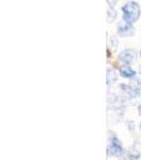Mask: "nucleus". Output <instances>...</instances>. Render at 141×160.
Segmentation results:
<instances>
[{
	"label": "nucleus",
	"mask_w": 141,
	"mask_h": 160,
	"mask_svg": "<svg viewBox=\"0 0 141 160\" xmlns=\"http://www.w3.org/2000/svg\"><path fill=\"white\" fill-rule=\"evenodd\" d=\"M138 112H139V114L141 115V104L139 105V107H138Z\"/></svg>",
	"instance_id": "obj_8"
},
{
	"label": "nucleus",
	"mask_w": 141,
	"mask_h": 160,
	"mask_svg": "<svg viewBox=\"0 0 141 160\" xmlns=\"http://www.w3.org/2000/svg\"><path fill=\"white\" fill-rule=\"evenodd\" d=\"M119 59L124 64H130L137 59V51L136 49H132V48L125 49L119 55Z\"/></svg>",
	"instance_id": "obj_3"
},
{
	"label": "nucleus",
	"mask_w": 141,
	"mask_h": 160,
	"mask_svg": "<svg viewBox=\"0 0 141 160\" xmlns=\"http://www.w3.org/2000/svg\"><path fill=\"white\" fill-rule=\"evenodd\" d=\"M109 152H111V154L112 155V156H116V157L121 156V155L123 154V152H124V149H123V146H122L121 142H120V140L117 138L116 136H114L111 139Z\"/></svg>",
	"instance_id": "obj_2"
},
{
	"label": "nucleus",
	"mask_w": 141,
	"mask_h": 160,
	"mask_svg": "<svg viewBox=\"0 0 141 160\" xmlns=\"http://www.w3.org/2000/svg\"><path fill=\"white\" fill-rule=\"evenodd\" d=\"M140 57H141V51H140Z\"/></svg>",
	"instance_id": "obj_11"
},
{
	"label": "nucleus",
	"mask_w": 141,
	"mask_h": 160,
	"mask_svg": "<svg viewBox=\"0 0 141 160\" xmlns=\"http://www.w3.org/2000/svg\"><path fill=\"white\" fill-rule=\"evenodd\" d=\"M120 75L124 78H132L136 75V72L134 69H132L129 65H123L120 68Z\"/></svg>",
	"instance_id": "obj_5"
},
{
	"label": "nucleus",
	"mask_w": 141,
	"mask_h": 160,
	"mask_svg": "<svg viewBox=\"0 0 141 160\" xmlns=\"http://www.w3.org/2000/svg\"><path fill=\"white\" fill-rule=\"evenodd\" d=\"M112 80H116V76L112 69H107V83L109 82H114Z\"/></svg>",
	"instance_id": "obj_6"
},
{
	"label": "nucleus",
	"mask_w": 141,
	"mask_h": 160,
	"mask_svg": "<svg viewBox=\"0 0 141 160\" xmlns=\"http://www.w3.org/2000/svg\"><path fill=\"white\" fill-rule=\"evenodd\" d=\"M138 157H139V153H138V152H133V153L130 154V158L133 160L138 159Z\"/></svg>",
	"instance_id": "obj_7"
},
{
	"label": "nucleus",
	"mask_w": 141,
	"mask_h": 160,
	"mask_svg": "<svg viewBox=\"0 0 141 160\" xmlns=\"http://www.w3.org/2000/svg\"><path fill=\"white\" fill-rule=\"evenodd\" d=\"M123 20L127 24L132 25L136 20H138L140 16V7L137 2L130 1L122 7Z\"/></svg>",
	"instance_id": "obj_1"
},
{
	"label": "nucleus",
	"mask_w": 141,
	"mask_h": 160,
	"mask_svg": "<svg viewBox=\"0 0 141 160\" xmlns=\"http://www.w3.org/2000/svg\"><path fill=\"white\" fill-rule=\"evenodd\" d=\"M140 129H141V124H140Z\"/></svg>",
	"instance_id": "obj_10"
},
{
	"label": "nucleus",
	"mask_w": 141,
	"mask_h": 160,
	"mask_svg": "<svg viewBox=\"0 0 141 160\" xmlns=\"http://www.w3.org/2000/svg\"><path fill=\"white\" fill-rule=\"evenodd\" d=\"M139 71H140V73H141V66H140V68H139Z\"/></svg>",
	"instance_id": "obj_9"
},
{
	"label": "nucleus",
	"mask_w": 141,
	"mask_h": 160,
	"mask_svg": "<svg viewBox=\"0 0 141 160\" xmlns=\"http://www.w3.org/2000/svg\"><path fill=\"white\" fill-rule=\"evenodd\" d=\"M135 33V28L133 27V25L127 24L125 22H121L118 25V34L122 35V37H130L134 35Z\"/></svg>",
	"instance_id": "obj_4"
}]
</instances>
